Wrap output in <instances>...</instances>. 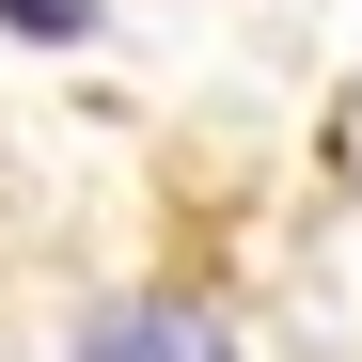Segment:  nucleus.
<instances>
[{
    "instance_id": "nucleus-1",
    "label": "nucleus",
    "mask_w": 362,
    "mask_h": 362,
    "mask_svg": "<svg viewBox=\"0 0 362 362\" xmlns=\"http://www.w3.org/2000/svg\"><path fill=\"white\" fill-rule=\"evenodd\" d=\"M79 362H236V346H221V315H189V299H127V315L79 331Z\"/></svg>"
},
{
    "instance_id": "nucleus-2",
    "label": "nucleus",
    "mask_w": 362,
    "mask_h": 362,
    "mask_svg": "<svg viewBox=\"0 0 362 362\" xmlns=\"http://www.w3.org/2000/svg\"><path fill=\"white\" fill-rule=\"evenodd\" d=\"M0 16H32V32H79V16H95V0H0Z\"/></svg>"
}]
</instances>
